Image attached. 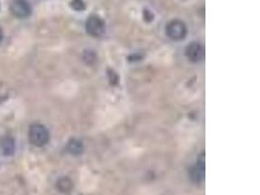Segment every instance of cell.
Segmentation results:
<instances>
[{
	"mask_svg": "<svg viewBox=\"0 0 260 195\" xmlns=\"http://www.w3.org/2000/svg\"><path fill=\"white\" fill-rule=\"evenodd\" d=\"M28 138H29V142L33 146L41 147L48 144L50 135H49L47 128L44 125L35 123L29 127Z\"/></svg>",
	"mask_w": 260,
	"mask_h": 195,
	"instance_id": "obj_1",
	"label": "cell"
},
{
	"mask_svg": "<svg viewBox=\"0 0 260 195\" xmlns=\"http://www.w3.org/2000/svg\"><path fill=\"white\" fill-rule=\"evenodd\" d=\"M166 33L172 40L179 41L185 38L187 34V27L182 21L173 20L166 25Z\"/></svg>",
	"mask_w": 260,
	"mask_h": 195,
	"instance_id": "obj_2",
	"label": "cell"
},
{
	"mask_svg": "<svg viewBox=\"0 0 260 195\" xmlns=\"http://www.w3.org/2000/svg\"><path fill=\"white\" fill-rule=\"evenodd\" d=\"M87 32L94 37H100L105 32V24L97 16H91L86 21Z\"/></svg>",
	"mask_w": 260,
	"mask_h": 195,
	"instance_id": "obj_3",
	"label": "cell"
},
{
	"mask_svg": "<svg viewBox=\"0 0 260 195\" xmlns=\"http://www.w3.org/2000/svg\"><path fill=\"white\" fill-rule=\"evenodd\" d=\"M10 11L16 18L24 19L30 16L31 6L27 0H13L10 4Z\"/></svg>",
	"mask_w": 260,
	"mask_h": 195,
	"instance_id": "obj_4",
	"label": "cell"
},
{
	"mask_svg": "<svg viewBox=\"0 0 260 195\" xmlns=\"http://www.w3.org/2000/svg\"><path fill=\"white\" fill-rule=\"evenodd\" d=\"M187 59L192 63H200L205 58V48L199 42H192L185 49Z\"/></svg>",
	"mask_w": 260,
	"mask_h": 195,
	"instance_id": "obj_5",
	"label": "cell"
},
{
	"mask_svg": "<svg viewBox=\"0 0 260 195\" xmlns=\"http://www.w3.org/2000/svg\"><path fill=\"white\" fill-rule=\"evenodd\" d=\"M189 177L195 184H201L205 179V157L204 154L198 158L196 164L191 168Z\"/></svg>",
	"mask_w": 260,
	"mask_h": 195,
	"instance_id": "obj_6",
	"label": "cell"
},
{
	"mask_svg": "<svg viewBox=\"0 0 260 195\" xmlns=\"http://www.w3.org/2000/svg\"><path fill=\"white\" fill-rule=\"evenodd\" d=\"M16 148L15 141L12 137H4L0 141V149L5 156H11L14 154Z\"/></svg>",
	"mask_w": 260,
	"mask_h": 195,
	"instance_id": "obj_7",
	"label": "cell"
},
{
	"mask_svg": "<svg viewBox=\"0 0 260 195\" xmlns=\"http://www.w3.org/2000/svg\"><path fill=\"white\" fill-rule=\"evenodd\" d=\"M68 151L72 155H79L84 150L83 143L78 139H71L67 145Z\"/></svg>",
	"mask_w": 260,
	"mask_h": 195,
	"instance_id": "obj_8",
	"label": "cell"
},
{
	"mask_svg": "<svg viewBox=\"0 0 260 195\" xmlns=\"http://www.w3.org/2000/svg\"><path fill=\"white\" fill-rule=\"evenodd\" d=\"M72 187V182L69 178H62L57 182V190L62 194H70Z\"/></svg>",
	"mask_w": 260,
	"mask_h": 195,
	"instance_id": "obj_9",
	"label": "cell"
},
{
	"mask_svg": "<svg viewBox=\"0 0 260 195\" xmlns=\"http://www.w3.org/2000/svg\"><path fill=\"white\" fill-rule=\"evenodd\" d=\"M71 7L75 11H83L86 8V4L84 0H71Z\"/></svg>",
	"mask_w": 260,
	"mask_h": 195,
	"instance_id": "obj_10",
	"label": "cell"
},
{
	"mask_svg": "<svg viewBox=\"0 0 260 195\" xmlns=\"http://www.w3.org/2000/svg\"><path fill=\"white\" fill-rule=\"evenodd\" d=\"M95 59H96L95 54L94 52H92V51H86L84 53V55H83V60L86 62L88 65L94 64L95 62Z\"/></svg>",
	"mask_w": 260,
	"mask_h": 195,
	"instance_id": "obj_11",
	"label": "cell"
},
{
	"mask_svg": "<svg viewBox=\"0 0 260 195\" xmlns=\"http://www.w3.org/2000/svg\"><path fill=\"white\" fill-rule=\"evenodd\" d=\"M143 17H144V19H145L147 22H152V21H153V15H152V13H151L150 11L145 10V11L143 12Z\"/></svg>",
	"mask_w": 260,
	"mask_h": 195,
	"instance_id": "obj_12",
	"label": "cell"
},
{
	"mask_svg": "<svg viewBox=\"0 0 260 195\" xmlns=\"http://www.w3.org/2000/svg\"><path fill=\"white\" fill-rule=\"evenodd\" d=\"M2 40H3V32H2V29L0 28V44H1Z\"/></svg>",
	"mask_w": 260,
	"mask_h": 195,
	"instance_id": "obj_13",
	"label": "cell"
}]
</instances>
